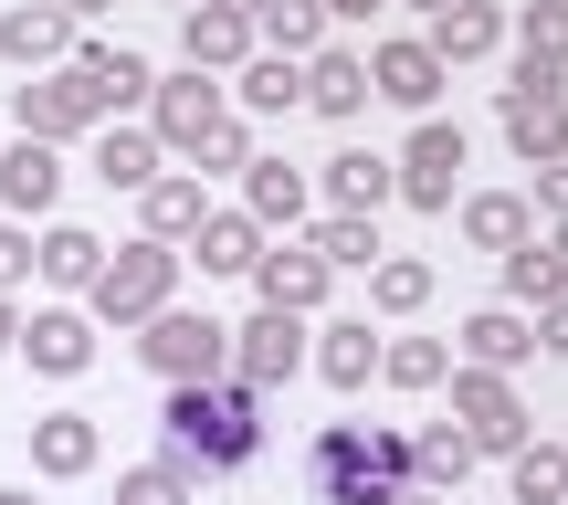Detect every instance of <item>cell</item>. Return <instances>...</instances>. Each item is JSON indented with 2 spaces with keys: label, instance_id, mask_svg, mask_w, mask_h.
Wrapping results in <instances>:
<instances>
[{
  "label": "cell",
  "instance_id": "cell-1",
  "mask_svg": "<svg viewBox=\"0 0 568 505\" xmlns=\"http://www.w3.org/2000/svg\"><path fill=\"white\" fill-rule=\"evenodd\" d=\"M264 390H243L222 368V380H180L159 401V432H169V464H190V474H232V464H253L264 453Z\"/></svg>",
  "mask_w": 568,
  "mask_h": 505
},
{
  "label": "cell",
  "instance_id": "cell-2",
  "mask_svg": "<svg viewBox=\"0 0 568 505\" xmlns=\"http://www.w3.org/2000/svg\"><path fill=\"white\" fill-rule=\"evenodd\" d=\"M305 485H316V505H389V495L410 485V432L326 422L316 453H305Z\"/></svg>",
  "mask_w": 568,
  "mask_h": 505
},
{
  "label": "cell",
  "instance_id": "cell-3",
  "mask_svg": "<svg viewBox=\"0 0 568 505\" xmlns=\"http://www.w3.org/2000/svg\"><path fill=\"white\" fill-rule=\"evenodd\" d=\"M180 243H148V232H138V243H116V253H105L95 263V284H84V316H95V326H148V316H159V305H180Z\"/></svg>",
  "mask_w": 568,
  "mask_h": 505
},
{
  "label": "cell",
  "instance_id": "cell-4",
  "mask_svg": "<svg viewBox=\"0 0 568 505\" xmlns=\"http://www.w3.org/2000/svg\"><path fill=\"white\" fill-rule=\"evenodd\" d=\"M138 358H148V380H159V390L222 380V368H232V326L201 316V305H159V316L138 326Z\"/></svg>",
  "mask_w": 568,
  "mask_h": 505
},
{
  "label": "cell",
  "instance_id": "cell-5",
  "mask_svg": "<svg viewBox=\"0 0 568 505\" xmlns=\"http://www.w3.org/2000/svg\"><path fill=\"white\" fill-rule=\"evenodd\" d=\"M495 117H506V148H516L527 169H558V159H568V74L516 63V84L495 95Z\"/></svg>",
  "mask_w": 568,
  "mask_h": 505
},
{
  "label": "cell",
  "instance_id": "cell-6",
  "mask_svg": "<svg viewBox=\"0 0 568 505\" xmlns=\"http://www.w3.org/2000/svg\"><path fill=\"white\" fill-rule=\"evenodd\" d=\"M453 422H464V443L474 453H495V464H506V453L516 443H537V422H527V401H516V380H506V368H464V358H453Z\"/></svg>",
  "mask_w": 568,
  "mask_h": 505
},
{
  "label": "cell",
  "instance_id": "cell-7",
  "mask_svg": "<svg viewBox=\"0 0 568 505\" xmlns=\"http://www.w3.org/2000/svg\"><path fill=\"white\" fill-rule=\"evenodd\" d=\"M222 117H232V84L201 74V63H190V74H169V84H148V138L180 148V159H190V148H201Z\"/></svg>",
  "mask_w": 568,
  "mask_h": 505
},
{
  "label": "cell",
  "instance_id": "cell-8",
  "mask_svg": "<svg viewBox=\"0 0 568 505\" xmlns=\"http://www.w3.org/2000/svg\"><path fill=\"white\" fill-rule=\"evenodd\" d=\"M305 326L316 316H284V305H253L243 326H232V380L243 390H284L305 368Z\"/></svg>",
  "mask_w": 568,
  "mask_h": 505
},
{
  "label": "cell",
  "instance_id": "cell-9",
  "mask_svg": "<svg viewBox=\"0 0 568 505\" xmlns=\"http://www.w3.org/2000/svg\"><path fill=\"white\" fill-rule=\"evenodd\" d=\"M464 159H474V148H464V127L422 117V127H410V148L389 159V169H400V201H422V211H453V201H464Z\"/></svg>",
  "mask_w": 568,
  "mask_h": 505
},
{
  "label": "cell",
  "instance_id": "cell-10",
  "mask_svg": "<svg viewBox=\"0 0 568 505\" xmlns=\"http://www.w3.org/2000/svg\"><path fill=\"white\" fill-rule=\"evenodd\" d=\"M11 347L42 368V380H84V368H95V316H84L74 295H53V305H32V316H21Z\"/></svg>",
  "mask_w": 568,
  "mask_h": 505
},
{
  "label": "cell",
  "instance_id": "cell-11",
  "mask_svg": "<svg viewBox=\"0 0 568 505\" xmlns=\"http://www.w3.org/2000/svg\"><path fill=\"white\" fill-rule=\"evenodd\" d=\"M63 74L84 84V105H95V117H126V105H148V53H126V42H84L74 32V53H63Z\"/></svg>",
  "mask_w": 568,
  "mask_h": 505
},
{
  "label": "cell",
  "instance_id": "cell-12",
  "mask_svg": "<svg viewBox=\"0 0 568 505\" xmlns=\"http://www.w3.org/2000/svg\"><path fill=\"white\" fill-rule=\"evenodd\" d=\"M453 84V63L432 53L422 32H389L379 53H368V95H389V105H410V117H432V95Z\"/></svg>",
  "mask_w": 568,
  "mask_h": 505
},
{
  "label": "cell",
  "instance_id": "cell-13",
  "mask_svg": "<svg viewBox=\"0 0 568 505\" xmlns=\"http://www.w3.org/2000/svg\"><path fill=\"white\" fill-rule=\"evenodd\" d=\"M11 127H21V138H42V148H63V138H84V127H95V105H84V84L53 63V74L11 84Z\"/></svg>",
  "mask_w": 568,
  "mask_h": 505
},
{
  "label": "cell",
  "instance_id": "cell-14",
  "mask_svg": "<svg viewBox=\"0 0 568 505\" xmlns=\"http://www.w3.org/2000/svg\"><path fill=\"white\" fill-rule=\"evenodd\" d=\"M326 284H337V274H326V263L305 253L295 232H274V243L253 253V295H264V305H284V316H316V305H326Z\"/></svg>",
  "mask_w": 568,
  "mask_h": 505
},
{
  "label": "cell",
  "instance_id": "cell-15",
  "mask_svg": "<svg viewBox=\"0 0 568 505\" xmlns=\"http://www.w3.org/2000/svg\"><path fill=\"white\" fill-rule=\"evenodd\" d=\"M305 368H316L326 390H368V380H379V326H368V316L305 326Z\"/></svg>",
  "mask_w": 568,
  "mask_h": 505
},
{
  "label": "cell",
  "instance_id": "cell-16",
  "mask_svg": "<svg viewBox=\"0 0 568 505\" xmlns=\"http://www.w3.org/2000/svg\"><path fill=\"white\" fill-rule=\"evenodd\" d=\"M453 358H464V368H506V380H516V368L537 358V316H527V305H474L464 337H453Z\"/></svg>",
  "mask_w": 568,
  "mask_h": 505
},
{
  "label": "cell",
  "instance_id": "cell-17",
  "mask_svg": "<svg viewBox=\"0 0 568 505\" xmlns=\"http://www.w3.org/2000/svg\"><path fill=\"white\" fill-rule=\"evenodd\" d=\"M180 42H190V63L201 74H243L264 42H253V11H222V0H190L180 11Z\"/></svg>",
  "mask_w": 568,
  "mask_h": 505
},
{
  "label": "cell",
  "instance_id": "cell-18",
  "mask_svg": "<svg viewBox=\"0 0 568 505\" xmlns=\"http://www.w3.org/2000/svg\"><path fill=\"white\" fill-rule=\"evenodd\" d=\"M243 211L264 232H305V222H316V180H305L295 159H253L243 169Z\"/></svg>",
  "mask_w": 568,
  "mask_h": 505
},
{
  "label": "cell",
  "instance_id": "cell-19",
  "mask_svg": "<svg viewBox=\"0 0 568 505\" xmlns=\"http://www.w3.org/2000/svg\"><path fill=\"white\" fill-rule=\"evenodd\" d=\"M63 53H74V21H63L53 0H11V11H0V63H21V74H53Z\"/></svg>",
  "mask_w": 568,
  "mask_h": 505
},
{
  "label": "cell",
  "instance_id": "cell-20",
  "mask_svg": "<svg viewBox=\"0 0 568 505\" xmlns=\"http://www.w3.org/2000/svg\"><path fill=\"white\" fill-rule=\"evenodd\" d=\"M138 222H148V243H190V232L211 222V180L201 169H159V180L138 190Z\"/></svg>",
  "mask_w": 568,
  "mask_h": 505
},
{
  "label": "cell",
  "instance_id": "cell-21",
  "mask_svg": "<svg viewBox=\"0 0 568 505\" xmlns=\"http://www.w3.org/2000/svg\"><path fill=\"white\" fill-rule=\"evenodd\" d=\"M389 201H400V169H389L379 148H337V159H326V211H358V222H379Z\"/></svg>",
  "mask_w": 568,
  "mask_h": 505
},
{
  "label": "cell",
  "instance_id": "cell-22",
  "mask_svg": "<svg viewBox=\"0 0 568 505\" xmlns=\"http://www.w3.org/2000/svg\"><path fill=\"white\" fill-rule=\"evenodd\" d=\"M305 105H316V117H368V53H347V42H316V53H305Z\"/></svg>",
  "mask_w": 568,
  "mask_h": 505
},
{
  "label": "cell",
  "instance_id": "cell-23",
  "mask_svg": "<svg viewBox=\"0 0 568 505\" xmlns=\"http://www.w3.org/2000/svg\"><path fill=\"white\" fill-rule=\"evenodd\" d=\"M105 464V432L84 422V411H42L32 422V474H53V485H74V474Z\"/></svg>",
  "mask_w": 568,
  "mask_h": 505
},
{
  "label": "cell",
  "instance_id": "cell-24",
  "mask_svg": "<svg viewBox=\"0 0 568 505\" xmlns=\"http://www.w3.org/2000/svg\"><path fill=\"white\" fill-rule=\"evenodd\" d=\"M422 42H432L443 63H485V53H506V11H495V0H443Z\"/></svg>",
  "mask_w": 568,
  "mask_h": 505
},
{
  "label": "cell",
  "instance_id": "cell-25",
  "mask_svg": "<svg viewBox=\"0 0 568 505\" xmlns=\"http://www.w3.org/2000/svg\"><path fill=\"white\" fill-rule=\"evenodd\" d=\"M0 201H11V222L53 211V201H63V159H53L42 138H11V148H0Z\"/></svg>",
  "mask_w": 568,
  "mask_h": 505
},
{
  "label": "cell",
  "instance_id": "cell-26",
  "mask_svg": "<svg viewBox=\"0 0 568 505\" xmlns=\"http://www.w3.org/2000/svg\"><path fill=\"white\" fill-rule=\"evenodd\" d=\"M453 211H464V243L474 253H516L537 232V201H527V190H464Z\"/></svg>",
  "mask_w": 568,
  "mask_h": 505
},
{
  "label": "cell",
  "instance_id": "cell-27",
  "mask_svg": "<svg viewBox=\"0 0 568 505\" xmlns=\"http://www.w3.org/2000/svg\"><path fill=\"white\" fill-rule=\"evenodd\" d=\"M264 243H274V232H264V222H253V211H243V201H232V211H222V201H211V222H201V232H190V253H201V274H253V253H264Z\"/></svg>",
  "mask_w": 568,
  "mask_h": 505
},
{
  "label": "cell",
  "instance_id": "cell-28",
  "mask_svg": "<svg viewBox=\"0 0 568 505\" xmlns=\"http://www.w3.org/2000/svg\"><path fill=\"white\" fill-rule=\"evenodd\" d=\"M295 105H305V63H295V53H253L243 84H232V117L264 127V117H295Z\"/></svg>",
  "mask_w": 568,
  "mask_h": 505
},
{
  "label": "cell",
  "instance_id": "cell-29",
  "mask_svg": "<svg viewBox=\"0 0 568 505\" xmlns=\"http://www.w3.org/2000/svg\"><path fill=\"white\" fill-rule=\"evenodd\" d=\"M495 263H506V295H495V305H527V316H548V305L568 295V263L548 253V232H527V243L495 253Z\"/></svg>",
  "mask_w": 568,
  "mask_h": 505
},
{
  "label": "cell",
  "instance_id": "cell-30",
  "mask_svg": "<svg viewBox=\"0 0 568 505\" xmlns=\"http://www.w3.org/2000/svg\"><path fill=\"white\" fill-rule=\"evenodd\" d=\"M295 243L316 253L326 274H368V263H379V222H358V211H316V222H305Z\"/></svg>",
  "mask_w": 568,
  "mask_h": 505
},
{
  "label": "cell",
  "instance_id": "cell-31",
  "mask_svg": "<svg viewBox=\"0 0 568 505\" xmlns=\"http://www.w3.org/2000/svg\"><path fill=\"white\" fill-rule=\"evenodd\" d=\"M95 263H105V243H95L84 222H53V232L32 243V274L53 284V295H84V284H95Z\"/></svg>",
  "mask_w": 568,
  "mask_h": 505
},
{
  "label": "cell",
  "instance_id": "cell-32",
  "mask_svg": "<svg viewBox=\"0 0 568 505\" xmlns=\"http://www.w3.org/2000/svg\"><path fill=\"white\" fill-rule=\"evenodd\" d=\"M485 464V453L464 443V422H432V432H410V485H432V495H453L464 474Z\"/></svg>",
  "mask_w": 568,
  "mask_h": 505
},
{
  "label": "cell",
  "instance_id": "cell-33",
  "mask_svg": "<svg viewBox=\"0 0 568 505\" xmlns=\"http://www.w3.org/2000/svg\"><path fill=\"white\" fill-rule=\"evenodd\" d=\"M432 284H443V274H432L422 253H379V263H368V316H422Z\"/></svg>",
  "mask_w": 568,
  "mask_h": 505
},
{
  "label": "cell",
  "instance_id": "cell-34",
  "mask_svg": "<svg viewBox=\"0 0 568 505\" xmlns=\"http://www.w3.org/2000/svg\"><path fill=\"white\" fill-rule=\"evenodd\" d=\"M159 159H169V148L148 138V127H105V138H95V180L105 190H148V180H159Z\"/></svg>",
  "mask_w": 568,
  "mask_h": 505
},
{
  "label": "cell",
  "instance_id": "cell-35",
  "mask_svg": "<svg viewBox=\"0 0 568 505\" xmlns=\"http://www.w3.org/2000/svg\"><path fill=\"white\" fill-rule=\"evenodd\" d=\"M379 380L389 390H443L453 380V337H379Z\"/></svg>",
  "mask_w": 568,
  "mask_h": 505
},
{
  "label": "cell",
  "instance_id": "cell-36",
  "mask_svg": "<svg viewBox=\"0 0 568 505\" xmlns=\"http://www.w3.org/2000/svg\"><path fill=\"white\" fill-rule=\"evenodd\" d=\"M253 42H264V53H316V42H326V11H316V0H264V11H253Z\"/></svg>",
  "mask_w": 568,
  "mask_h": 505
},
{
  "label": "cell",
  "instance_id": "cell-37",
  "mask_svg": "<svg viewBox=\"0 0 568 505\" xmlns=\"http://www.w3.org/2000/svg\"><path fill=\"white\" fill-rule=\"evenodd\" d=\"M506 32H516V63H548V74H568V0H527Z\"/></svg>",
  "mask_w": 568,
  "mask_h": 505
},
{
  "label": "cell",
  "instance_id": "cell-38",
  "mask_svg": "<svg viewBox=\"0 0 568 505\" xmlns=\"http://www.w3.org/2000/svg\"><path fill=\"white\" fill-rule=\"evenodd\" d=\"M506 485H516V505H558L568 495V453L558 443H516L506 453Z\"/></svg>",
  "mask_w": 568,
  "mask_h": 505
},
{
  "label": "cell",
  "instance_id": "cell-39",
  "mask_svg": "<svg viewBox=\"0 0 568 505\" xmlns=\"http://www.w3.org/2000/svg\"><path fill=\"white\" fill-rule=\"evenodd\" d=\"M116 505H201V474L169 464V453H159V464H126L116 474Z\"/></svg>",
  "mask_w": 568,
  "mask_h": 505
},
{
  "label": "cell",
  "instance_id": "cell-40",
  "mask_svg": "<svg viewBox=\"0 0 568 505\" xmlns=\"http://www.w3.org/2000/svg\"><path fill=\"white\" fill-rule=\"evenodd\" d=\"M253 159H264V148H253V117H222L201 148H190V169H201V180H243Z\"/></svg>",
  "mask_w": 568,
  "mask_h": 505
},
{
  "label": "cell",
  "instance_id": "cell-41",
  "mask_svg": "<svg viewBox=\"0 0 568 505\" xmlns=\"http://www.w3.org/2000/svg\"><path fill=\"white\" fill-rule=\"evenodd\" d=\"M21 284H32V232L0 222V295H21Z\"/></svg>",
  "mask_w": 568,
  "mask_h": 505
},
{
  "label": "cell",
  "instance_id": "cell-42",
  "mask_svg": "<svg viewBox=\"0 0 568 505\" xmlns=\"http://www.w3.org/2000/svg\"><path fill=\"white\" fill-rule=\"evenodd\" d=\"M537 211H548V222H568V159L537 169Z\"/></svg>",
  "mask_w": 568,
  "mask_h": 505
},
{
  "label": "cell",
  "instance_id": "cell-43",
  "mask_svg": "<svg viewBox=\"0 0 568 505\" xmlns=\"http://www.w3.org/2000/svg\"><path fill=\"white\" fill-rule=\"evenodd\" d=\"M537 347H558V358H568V295L548 305V316H537Z\"/></svg>",
  "mask_w": 568,
  "mask_h": 505
},
{
  "label": "cell",
  "instance_id": "cell-44",
  "mask_svg": "<svg viewBox=\"0 0 568 505\" xmlns=\"http://www.w3.org/2000/svg\"><path fill=\"white\" fill-rule=\"evenodd\" d=\"M316 11H326V32H337V21H368L379 0H316Z\"/></svg>",
  "mask_w": 568,
  "mask_h": 505
},
{
  "label": "cell",
  "instance_id": "cell-45",
  "mask_svg": "<svg viewBox=\"0 0 568 505\" xmlns=\"http://www.w3.org/2000/svg\"><path fill=\"white\" fill-rule=\"evenodd\" d=\"M53 11L74 21V32H84V21H95V11H116V0H53Z\"/></svg>",
  "mask_w": 568,
  "mask_h": 505
},
{
  "label": "cell",
  "instance_id": "cell-46",
  "mask_svg": "<svg viewBox=\"0 0 568 505\" xmlns=\"http://www.w3.org/2000/svg\"><path fill=\"white\" fill-rule=\"evenodd\" d=\"M11 337H21V305H11V295H0V358H11Z\"/></svg>",
  "mask_w": 568,
  "mask_h": 505
},
{
  "label": "cell",
  "instance_id": "cell-47",
  "mask_svg": "<svg viewBox=\"0 0 568 505\" xmlns=\"http://www.w3.org/2000/svg\"><path fill=\"white\" fill-rule=\"evenodd\" d=\"M389 505H453V495H432V485H400V495H389Z\"/></svg>",
  "mask_w": 568,
  "mask_h": 505
},
{
  "label": "cell",
  "instance_id": "cell-48",
  "mask_svg": "<svg viewBox=\"0 0 568 505\" xmlns=\"http://www.w3.org/2000/svg\"><path fill=\"white\" fill-rule=\"evenodd\" d=\"M548 253H558V263H568V222H548Z\"/></svg>",
  "mask_w": 568,
  "mask_h": 505
},
{
  "label": "cell",
  "instance_id": "cell-49",
  "mask_svg": "<svg viewBox=\"0 0 568 505\" xmlns=\"http://www.w3.org/2000/svg\"><path fill=\"white\" fill-rule=\"evenodd\" d=\"M0 505H32V495H21V485H0Z\"/></svg>",
  "mask_w": 568,
  "mask_h": 505
},
{
  "label": "cell",
  "instance_id": "cell-50",
  "mask_svg": "<svg viewBox=\"0 0 568 505\" xmlns=\"http://www.w3.org/2000/svg\"><path fill=\"white\" fill-rule=\"evenodd\" d=\"M222 11H264V0H222Z\"/></svg>",
  "mask_w": 568,
  "mask_h": 505
},
{
  "label": "cell",
  "instance_id": "cell-51",
  "mask_svg": "<svg viewBox=\"0 0 568 505\" xmlns=\"http://www.w3.org/2000/svg\"><path fill=\"white\" fill-rule=\"evenodd\" d=\"M422 11H443V0H422Z\"/></svg>",
  "mask_w": 568,
  "mask_h": 505
},
{
  "label": "cell",
  "instance_id": "cell-52",
  "mask_svg": "<svg viewBox=\"0 0 568 505\" xmlns=\"http://www.w3.org/2000/svg\"><path fill=\"white\" fill-rule=\"evenodd\" d=\"M180 11H190V0H180Z\"/></svg>",
  "mask_w": 568,
  "mask_h": 505
},
{
  "label": "cell",
  "instance_id": "cell-53",
  "mask_svg": "<svg viewBox=\"0 0 568 505\" xmlns=\"http://www.w3.org/2000/svg\"><path fill=\"white\" fill-rule=\"evenodd\" d=\"M558 453H568V443H558Z\"/></svg>",
  "mask_w": 568,
  "mask_h": 505
},
{
  "label": "cell",
  "instance_id": "cell-54",
  "mask_svg": "<svg viewBox=\"0 0 568 505\" xmlns=\"http://www.w3.org/2000/svg\"><path fill=\"white\" fill-rule=\"evenodd\" d=\"M558 505H568V495H558Z\"/></svg>",
  "mask_w": 568,
  "mask_h": 505
}]
</instances>
